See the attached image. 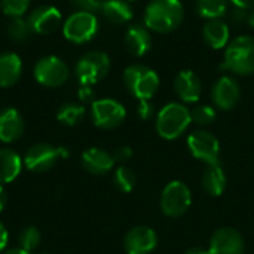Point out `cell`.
<instances>
[{"label":"cell","instance_id":"cell-1","mask_svg":"<svg viewBox=\"0 0 254 254\" xmlns=\"http://www.w3.org/2000/svg\"><path fill=\"white\" fill-rule=\"evenodd\" d=\"M185 18V7L180 0H152L144 10V25L156 33L176 31Z\"/></svg>","mask_w":254,"mask_h":254},{"label":"cell","instance_id":"cell-2","mask_svg":"<svg viewBox=\"0 0 254 254\" xmlns=\"http://www.w3.org/2000/svg\"><path fill=\"white\" fill-rule=\"evenodd\" d=\"M222 68L238 76H250L254 73V37L249 34L232 39L225 51Z\"/></svg>","mask_w":254,"mask_h":254},{"label":"cell","instance_id":"cell-3","mask_svg":"<svg viewBox=\"0 0 254 254\" xmlns=\"http://www.w3.org/2000/svg\"><path fill=\"white\" fill-rule=\"evenodd\" d=\"M190 110L182 103L165 104L156 116V132L165 140H176L189 128Z\"/></svg>","mask_w":254,"mask_h":254},{"label":"cell","instance_id":"cell-4","mask_svg":"<svg viewBox=\"0 0 254 254\" xmlns=\"http://www.w3.org/2000/svg\"><path fill=\"white\" fill-rule=\"evenodd\" d=\"M124 85L137 100H150L159 89V76L144 64H131L124 71Z\"/></svg>","mask_w":254,"mask_h":254},{"label":"cell","instance_id":"cell-5","mask_svg":"<svg viewBox=\"0 0 254 254\" xmlns=\"http://www.w3.org/2000/svg\"><path fill=\"white\" fill-rule=\"evenodd\" d=\"M110 71V58L106 52L89 51L79 58L74 67L76 77L82 86H92L103 80Z\"/></svg>","mask_w":254,"mask_h":254},{"label":"cell","instance_id":"cell-6","mask_svg":"<svg viewBox=\"0 0 254 254\" xmlns=\"http://www.w3.org/2000/svg\"><path fill=\"white\" fill-rule=\"evenodd\" d=\"M97 31H98V19L92 12L76 10L63 22L64 37L76 45H82L92 40Z\"/></svg>","mask_w":254,"mask_h":254},{"label":"cell","instance_id":"cell-7","mask_svg":"<svg viewBox=\"0 0 254 254\" xmlns=\"http://www.w3.org/2000/svg\"><path fill=\"white\" fill-rule=\"evenodd\" d=\"M192 204V193L186 183L180 180L170 182L161 195V210L167 217L177 219L186 214Z\"/></svg>","mask_w":254,"mask_h":254},{"label":"cell","instance_id":"cell-8","mask_svg":"<svg viewBox=\"0 0 254 254\" xmlns=\"http://www.w3.org/2000/svg\"><path fill=\"white\" fill-rule=\"evenodd\" d=\"M33 76L36 82L45 88H58L67 82L70 70L60 57L46 55L36 63Z\"/></svg>","mask_w":254,"mask_h":254},{"label":"cell","instance_id":"cell-9","mask_svg":"<svg viewBox=\"0 0 254 254\" xmlns=\"http://www.w3.org/2000/svg\"><path fill=\"white\" fill-rule=\"evenodd\" d=\"M91 118L97 128L115 129L125 121L127 110L113 98H101L91 104Z\"/></svg>","mask_w":254,"mask_h":254},{"label":"cell","instance_id":"cell-10","mask_svg":"<svg viewBox=\"0 0 254 254\" xmlns=\"http://www.w3.org/2000/svg\"><path fill=\"white\" fill-rule=\"evenodd\" d=\"M188 147L195 159L207 165H216L220 156V143L214 134L207 129H196L188 137Z\"/></svg>","mask_w":254,"mask_h":254},{"label":"cell","instance_id":"cell-11","mask_svg":"<svg viewBox=\"0 0 254 254\" xmlns=\"http://www.w3.org/2000/svg\"><path fill=\"white\" fill-rule=\"evenodd\" d=\"M27 22L33 34L48 36L58 30L63 22V15L60 9L52 4H40L28 13Z\"/></svg>","mask_w":254,"mask_h":254},{"label":"cell","instance_id":"cell-12","mask_svg":"<svg viewBox=\"0 0 254 254\" xmlns=\"http://www.w3.org/2000/svg\"><path fill=\"white\" fill-rule=\"evenodd\" d=\"M60 158V147H55L48 143H37L25 152L24 165L28 171L46 173L55 167Z\"/></svg>","mask_w":254,"mask_h":254},{"label":"cell","instance_id":"cell-13","mask_svg":"<svg viewBox=\"0 0 254 254\" xmlns=\"http://www.w3.org/2000/svg\"><path fill=\"white\" fill-rule=\"evenodd\" d=\"M246 243L243 235L234 228L217 229L208 246L210 254H244Z\"/></svg>","mask_w":254,"mask_h":254},{"label":"cell","instance_id":"cell-14","mask_svg":"<svg viewBox=\"0 0 254 254\" xmlns=\"http://www.w3.org/2000/svg\"><path fill=\"white\" fill-rule=\"evenodd\" d=\"M211 98L217 109L231 110L234 109L241 98V86L237 79L231 76H222L216 80L211 89Z\"/></svg>","mask_w":254,"mask_h":254},{"label":"cell","instance_id":"cell-15","mask_svg":"<svg viewBox=\"0 0 254 254\" xmlns=\"http://www.w3.org/2000/svg\"><path fill=\"white\" fill-rule=\"evenodd\" d=\"M158 246V235L149 226H135L124 238L127 254H150Z\"/></svg>","mask_w":254,"mask_h":254},{"label":"cell","instance_id":"cell-16","mask_svg":"<svg viewBox=\"0 0 254 254\" xmlns=\"http://www.w3.org/2000/svg\"><path fill=\"white\" fill-rule=\"evenodd\" d=\"M24 134L22 115L13 109L6 107L0 112V141L10 144L19 140Z\"/></svg>","mask_w":254,"mask_h":254},{"label":"cell","instance_id":"cell-17","mask_svg":"<svg viewBox=\"0 0 254 254\" xmlns=\"http://www.w3.org/2000/svg\"><path fill=\"white\" fill-rule=\"evenodd\" d=\"M174 91L183 103H196L202 92V83L192 70H182L174 79Z\"/></svg>","mask_w":254,"mask_h":254},{"label":"cell","instance_id":"cell-18","mask_svg":"<svg viewBox=\"0 0 254 254\" xmlns=\"http://www.w3.org/2000/svg\"><path fill=\"white\" fill-rule=\"evenodd\" d=\"M82 167L94 176H104L115 167V158L100 147H89L82 153Z\"/></svg>","mask_w":254,"mask_h":254},{"label":"cell","instance_id":"cell-19","mask_svg":"<svg viewBox=\"0 0 254 254\" xmlns=\"http://www.w3.org/2000/svg\"><path fill=\"white\" fill-rule=\"evenodd\" d=\"M124 43H125L127 51L131 55H134V57H143L152 48L150 30L146 25L132 24V25L128 27V30L125 33Z\"/></svg>","mask_w":254,"mask_h":254},{"label":"cell","instance_id":"cell-20","mask_svg":"<svg viewBox=\"0 0 254 254\" xmlns=\"http://www.w3.org/2000/svg\"><path fill=\"white\" fill-rule=\"evenodd\" d=\"M22 74V61L16 52L0 54V88L13 86Z\"/></svg>","mask_w":254,"mask_h":254},{"label":"cell","instance_id":"cell-21","mask_svg":"<svg viewBox=\"0 0 254 254\" xmlns=\"http://www.w3.org/2000/svg\"><path fill=\"white\" fill-rule=\"evenodd\" d=\"M202 37L205 43L213 49H223L228 46L231 33L226 22L219 19H207V22L202 27Z\"/></svg>","mask_w":254,"mask_h":254},{"label":"cell","instance_id":"cell-22","mask_svg":"<svg viewBox=\"0 0 254 254\" xmlns=\"http://www.w3.org/2000/svg\"><path fill=\"white\" fill-rule=\"evenodd\" d=\"M22 170V159L21 156L9 149H0V185H6L13 182Z\"/></svg>","mask_w":254,"mask_h":254},{"label":"cell","instance_id":"cell-23","mask_svg":"<svg viewBox=\"0 0 254 254\" xmlns=\"http://www.w3.org/2000/svg\"><path fill=\"white\" fill-rule=\"evenodd\" d=\"M101 13L112 24H127L132 19V7L127 0H104Z\"/></svg>","mask_w":254,"mask_h":254},{"label":"cell","instance_id":"cell-24","mask_svg":"<svg viewBox=\"0 0 254 254\" xmlns=\"http://www.w3.org/2000/svg\"><path fill=\"white\" fill-rule=\"evenodd\" d=\"M226 174L220 164L208 165L205 173L202 174V189L210 196H220L226 189Z\"/></svg>","mask_w":254,"mask_h":254},{"label":"cell","instance_id":"cell-25","mask_svg":"<svg viewBox=\"0 0 254 254\" xmlns=\"http://www.w3.org/2000/svg\"><path fill=\"white\" fill-rule=\"evenodd\" d=\"M229 0H195V9L205 19H219L228 10Z\"/></svg>","mask_w":254,"mask_h":254},{"label":"cell","instance_id":"cell-26","mask_svg":"<svg viewBox=\"0 0 254 254\" xmlns=\"http://www.w3.org/2000/svg\"><path fill=\"white\" fill-rule=\"evenodd\" d=\"M85 113L86 110L80 103H64L57 112V119L65 127H74L83 121Z\"/></svg>","mask_w":254,"mask_h":254},{"label":"cell","instance_id":"cell-27","mask_svg":"<svg viewBox=\"0 0 254 254\" xmlns=\"http://www.w3.org/2000/svg\"><path fill=\"white\" fill-rule=\"evenodd\" d=\"M33 34L27 19H24L22 16L18 18H10L9 24H7V36L10 40L16 42V43H24L30 39V36Z\"/></svg>","mask_w":254,"mask_h":254},{"label":"cell","instance_id":"cell-28","mask_svg":"<svg viewBox=\"0 0 254 254\" xmlns=\"http://www.w3.org/2000/svg\"><path fill=\"white\" fill-rule=\"evenodd\" d=\"M113 183L116 189L122 193H129L137 183V177L132 170L127 167H119L113 174Z\"/></svg>","mask_w":254,"mask_h":254},{"label":"cell","instance_id":"cell-29","mask_svg":"<svg viewBox=\"0 0 254 254\" xmlns=\"http://www.w3.org/2000/svg\"><path fill=\"white\" fill-rule=\"evenodd\" d=\"M42 241V235H40V231L34 226H28L25 229L21 231L19 237H18V243H19V247L28 253H31L33 250H36L39 247Z\"/></svg>","mask_w":254,"mask_h":254},{"label":"cell","instance_id":"cell-30","mask_svg":"<svg viewBox=\"0 0 254 254\" xmlns=\"http://www.w3.org/2000/svg\"><path fill=\"white\" fill-rule=\"evenodd\" d=\"M31 0H0V7L3 13L9 18H18L24 16V13L28 10Z\"/></svg>","mask_w":254,"mask_h":254},{"label":"cell","instance_id":"cell-31","mask_svg":"<svg viewBox=\"0 0 254 254\" xmlns=\"http://www.w3.org/2000/svg\"><path fill=\"white\" fill-rule=\"evenodd\" d=\"M190 116H192V122H195L199 127H205L216 121V110L211 106L201 104L190 112Z\"/></svg>","mask_w":254,"mask_h":254},{"label":"cell","instance_id":"cell-32","mask_svg":"<svg viewBox=\"0 0 254 254\" xmlns=\"http://www.w3.org/2000/svg\"><path fill=\"white\" fill-rule=\"evenodd\" d=\"M74 6L79 7V10H86V12H95L101 9V4L104 0H71Z\"/></svg>","mask_w":254,"mask_h":254},{"label":"cell","instance_id":"cell-33","mask_svg":"<svg viewBox=\"0 0 254 254\" xmlns=\"http://www.w3.org/2000/svg\"><path fill=\"white\" fill-rule=\"evenodd\" d=\"M137 113H138L140 119L149 121V119L153 116V113H155V107H153V104L150 103V100H141V101L138 103Z\"/></svg>","mask_w":254,"mask_h":254},{"label":"cell","instance_id":"cell-34","mask_svg":"<svg viewBox=\"0 0 254 254\" xmlns=\"http://www.w3.org/2000/svg\"><path fill=\"white\" fill-rule=\"evenodd\" d=\"M131 156H132V149H131L129 146H121V147H118V149L115 150V153H113L115 162H121V164L129 161Z\"/></svg>","mask_w":254,"mask_h":254},{"label":"cell","instance_id":"cell-35","mask_svg":"<svg viewBox=\"0 0 254 254\" xmlns=\"http://www.w3.org/2000/svg\"><path fill=\"white\" fill-rule=\"evenodd\" d=\"M77 98L82 103H94L95 101V92L92 89V86H80L77 91Z\"/></svg>","mask_w":254,"mask_h":254},{"label":"cell","instance_id":"cell-36","mask_svg":"<svg viewBox=\"0 0 254 254\" xmlns=\"http://www.w3.org/2000/svg\"><path fill=\"white\" fill-rule=\"evenodd\" d=\"M234 3L237 9L247 10V9H254V0H229Z\"/></svg>","mask_w":254,"mask_h":254},{"label":"cell","instance_id":"cell-37","mask_svg":"<svg viewBox=\"0 0 254 254\" xmlns=\"http://www.w3.org/2000/svg\"><path fill=\"white\" fill-rule=\"evenodd\" d=\"M7 240H9L7 231H6L4 225L0 222V253L4 252V249H6V246H7Z\"/></svg>","mask_w":254,"mask_h":254},{"label":"cell","instance_id":"cell-38","mask_svg":"<svg viewBox=\"0 0 254 254\" xmlns=\"http://www.w3.org/2000/svg\"><path fill=\"white\" fill-rule=\"evenodd\" d=\"M6 204H7V192H6V189L0 185V213L4 210Z\"/></svg>","mask_w":254,"mask_h":254},{"label":"cell","instance_id":"cell-39","mask_svg":"<svg viewBox=\"0 0 254 254\" xmlns=\"http://www.w3.org/2000/svg\"><path fill=\"white\" fill-rule=\"evenodd\" d=\"M186 254H210L208 250L202 249V247H193V249H189Z\"/></svg>","mask_w":254,"mask_h":254},{"label":"cell","instance_id":"cell-40","mask_svg":"<svg viewBox=\"0 0 254 254\" xmlns=\"http://www.w3.org/2000/svg\"><path fill=\"white\" fill-rule=\"evenodd\" d=\"M3 254H30L28 252L22 250L21 247H16V249H10V250H6L3 252Z\"/></svg>","mask_w":254,"mask_h":254},{"label":"cell","instance_id":"cell-41","mask_svg":"<svg viewBox=\"0 0 254 254\" xmlns=\"http://www.w3.org/2000/svg\"><path fill=\"white\" fill-rule=\"evenodd\" d=\"M247 22H249V25L254 30V9L247 15Z\"/></svg>","mask_w":254,"mask_h":254},{"label":"cell","instance_id":"cell-42","mask_svg":"<svg viewBox=\"0 0 254 254\" xmlns=\"http://www.w3.org/2000/svg\"><path fill=\"white\" fill-rule=\"evenodd\" d=\"M127 1H138V0H127Z\"/></svg>","mask_w":254,"mask_h":254}]
</instances>
